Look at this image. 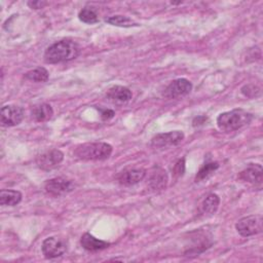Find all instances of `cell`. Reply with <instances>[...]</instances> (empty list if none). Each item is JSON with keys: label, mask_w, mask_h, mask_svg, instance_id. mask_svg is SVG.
Instances as JSON below:
<instances>
[{"label": "cell", "mask_w": 263, "mask_h": 263, "mask_svg": "<svg viewBox=\"0 0 263 263\" xmlns=\"http://www.w3.org/2000/svg\"><path fill=\"white\" fill-rule=\"evenodd\" d=\"M80 53L79 45L72 40H60L51 44L44 52L47 64H58L76 59Z\"/></svg>", "instance_id": "cell-1"}, {"label": "cell", "mask_w": 263, "mask_h": 263, "mask_svg": "<svg viewBox=\"0 0 263 263\" xmlns=\"http://www.w3.org/2000/svg\"><path fill=\"white\" fill-rule=\"evenodd\" d=\"M253 119V115L242 109H234L223 112L217 117V125L224 133L237 130L249 124Z\"/></svg>", "instance_id": "cell-2"}, {"label": "cell", "mask_w": 263, "mask_h": 263, "mask_svg": "<svg viewBox=\"0 0 263 263\" xmlns=\"http://www.w3.org/2000/svg\"><path fill=\"white\" fill-rule=\"evenodd\" d=\"M112 150V146L108 143H84L76 147L74 154L83 160H104L111 155Z\"/></svg>", "instance_id": "cell-3"}, {"label": "cell", "mask_w": 263, "mask_h": 263, "mask_svg": "<svg viewBox=\"0 0 263 263\" xmlns=\"http://www.w3.org/2000/svg\"><path fill=\"white\" fill-rule=\"evenodd\" d=\"M235 228L237 232L245 237L258 234L262 231V217L260 215H251L239 219Z\"/></svg>", "instance_id": "cell-4"}, {"label": "cell", "mask_w": 263, "mask_h": 263, "mask_svg": "<svg viewBox=\"0 0 263 263\" xmlns=\"http://www.w3.org/2000/svg\"><path fill=\"white\" fill-rule=\"evenodd\" d=\"M67 241L59 236H50L43 240L41 250L45 258L54 259L61 257L67 252Z\"/></svg>", "instance_id": "cell-5"}, {"label": "cell", "mask_w": 263, "mask_h": 263, "mask_svg": "<svg viewBox=\"0 0 263 263\" xmlns=\"http://www.w3.org/2000/svg\"><path fill=\"white\" fill-rule=\"evenodd\" d=\"M75 188L74 183L71 180L59 177L53 178L48 181H46L44 185L45 191L52 196H62L65 195L71 191H73Z\"/></svg>", "instance_id": "cell-6"}, {"label": "cell", "mask_w": 263, "mask_h": 263, "mask_svg": "<svg viewBox=\"0 0 263 263\" xmlns=\"http://www.w3.org/2000/svg\"><path fill=\"white\" fill-rule=\"evenodd\" d=\"M192 89V83L186 78L173 80L164 89L163 97L167 99H177L187 96Z\"/></svg>", "instance_id": "cell-7"}, {"label": "cell", "mask_w": 263, "mask_h": 263, "mask_svg": "<svg viewBox=\"0 0 263 263\" xmlns=\"http://www.w3.org/2000/svg\"><path fill=\"white\" fill-rule=\"evenodd\" d=\"M24 118V109L15 105H5L1 108V124L2 126H15L22 122Z\"/></svg>", "instance_id": "cell-8"}, {"label": "cell", "mask_w": 263, "mask_h": 263, "mask_svg": "<svg viewBox=\"0 0 263 263\" xmlns=\"http://www.w3.org/2000/svg\"><path fill=\"white\" fill-rule=\"evenodd\" d=\"M184 140V134L181 130L157 134L151 139V146L154 148H165L176 146Z\"/></svg>", "instance_id": "cell-9"}, {"label": "cell", "mask_w": 263, "mask_h": 263, "mask_svg": "<svg viewBox=\"0 0 263 263\" xmlns=\"http://www.w3.org/2000/svg\"><path fill=\"white\" fill-rule=\"evenodd\" d=\"M64 159V153L59 149H52L39 155L36 163L39 168L43 171H50L55 168Z\"/></svg>", "instance_id": "cell-10"}, {"label": "cell", "mask_w": 263, "mask_h": 263, "mask_svg": "<svg viewBox=\"0 0 263 263\" xmlns=\"http://www.w3.org/2000/svg\"><path fill=\"white\" fill-rule=\"evenodd\" d=\"M146 176L144 168H128L119 173L117 180L119 184L124 186H132L142 181Z\"/></svg>", "instance_id": "cell-11"}, {"label": "cell", "mask_w": 263, "mask_h": 263, "mask_svg": "<svg viewBox=\"0 0 263 263\" xmlns=\"http://www.w3.org/2000/svg\"><path fill=\"white\" fill-rule=\"evenodd\" d=\"M132 97L133 95L130 89L121 85L112 86L107 91V98L109 99V101L118 105H122L129 102L132 100Z\"/></svg>", "instance_id": "cell-12"}, {"label": "cell", "mask_w": 263, "mask_h": 263, "mask_svg": "<svg viewBox=\"0 0 263 263\" xmlns=\"http://www.w3.org/2000/svg\"><path fill=\"white\" fill-rule=\"evenodd\" d=\"M262 166L261 164L255 163V164H251L249 165L247 168H245L243 171H241L239 173V179L245 181V182H249L251 184H255V185H261L262 183Z\"/></svg>", "instance_id": "cell-13"}, {"label": "cell", "mask_w": 263, "mask_h": 263, "mask_svg": "<svg viewBox=\"0 0 263 263\" xmlns=\"http://www.w3.org/2000/svg\"><path fill=\"white\" fill-rule=\"evenodd\" d=\"M167 181L168 178L166 172L163 168L155 167L150 174L148 185L153 190H162L166 187Z\"/></svg>", "instance_id": "cell-14"}, {"label": "cell", "mask_w": 263, "mask_h": 263, "mask_svg": "<svg viewBox=\"0 0 263 263\" xmlns=\"http://www.w3.org/2000/svg\"><path fill=\"white\" fill-rule=\"evenodd\" d=\"M80 245L81 247L89 252H97V251H101L104 250L106 248H108L110 246L109 242L99 239L97 237H95L93 235H91L90 233H84L81 238H80Z\"/></svg>", "instance_id": "cell-15"}, {"label": "cell", "mask_w": 263, "mask_h": 263, "mask_svg": "<svg viewBox=\"0 0 263 263\" xmlns=\"http://www.w3.org/2000/svg\"><path fill=\"white\" fill-rule=\"evenodd\" d=\"M31 114H32V118L35 121L43 122V121H46V120H48L52 117L53 110H52L50 105L43 103V104L34 106V108L32 109Z\"/></svg>", "instance_id": "cell-16"}, {"label": "cell", "mask_w": 263, "mask_h": 263, "mask_svg": "<svg viewBox=\"0 0 263 263\" xmlns=\"http://www.w3.org/2000/svg\"><path fill=\"white\" fill-rule=\"evenodd\" d=\"M22 200V193L17 190L2 189L0 191V203L1 205L13 206L20 203Z\"/></svg>", "instance_id": "cell-17"}, {"label": "cell", "mask_w": 263, "mask_h": 263, "mask_svg": "<svg viewBox=\"0 0 263 263\" xmlns=\"http://www.w3.org/2000/svg\"><path fill=\"white\" fill-rule=\"evenodd\" d=\"M220 203V198L217 194H209L201 203V212L206 215H213L217 212Z\"/></svg>", "instance_id": "cell-18"}, {"label": "cell", "mask_w": 263, "mask_h": 263, "mask_svg": "<svg viewBox=\"0 0 263 263\" xmlns=\"http://www.w3.org/2000/svg\"><path fill=\"white\" fill-rule=\"evenodd\" d=\"M25 77L28 80L35 81V82H45L47 81L49 74L48 71L43 67H37L25 74Z\"/></svg>", "instance_id": "cell-19"}, {"label": "cell", "mask_w": 263, "mask_h": 263, "mask_svg": "<svg viewBox=\"0 0 263 263\" xmlns=\"http://www.w3.org/2000/svg\"><path fill=\"white\" fill-rule=\"evenodd\" d=\"M106 22L112 26L116 27H123V28H129L134 26H138V24L125 15H112L106 20Z\"/></svg>", "instance_id": "cell-20"}, {"label": "cell", "mask_w": 263, "mask_h": 263, "mask_svg": "<svg viewBox=\"0 0 263 263\" xmlns=\"http://www.w3.org/2000/svg\"><path fill=\"white\" fill-rule=\"evenodd\" d=\"M219 163L218 162H206L204 163L195 176V182H201L208 179L216 170H218Z\"/></svg>", "instance_id": "cell-21"}, {"label": "cell", "mask_w": 263, "mask_h": 263, "mask_svg": "<svg viewBox=\"0 0 263 263\" xmlns=\"http://www.w3.org/2000/svg\"><path fill=\"white\" fill-rule=\"evenodd\" d=\"M78 17L81 22L85 23V24H96L99 22V16L97 11L89 6H85L83 7L79 13H78Z\"/></svg>", "instance_id": "cell-22"}, {"label": "cell", "mask_w": 263, "mask_h": 263, "mask_svg": "<svg viewBox=\"0 0 263 263\" xmlns=\"http://www.w3.org/2000/svg\"><path fill=\"white\" fill-rule=\"evenodd\" d=\"M241 92L248 98H253L260 93V89L253 84H248V85H245L243 87H241Z\"/></svg>", "instance_id": "cell-23"}, {"label": "cell", "mask_w": 263, "mask_h": 263, "mask_svg": "<svg viewBox=\"0 0 263 263\" xmlns=\"http://www.w3.org/2000/svg\"><path fill=\"white\" fill-rule=\"evenodd\" d=\"M185 172V159H179L178 162L174 166V175L177 177H180L184 174Z\"/></svg>", "instance_id": "cell-24"}, {"label": "cell", "mask_w": 263, "mask_h": 263, "mask_svg": "<svg viewBox=\"0 0 263 263\" xmlns=\"http://www.w3.org/2000/svg\"><path fill=\"white\" fill-rule=\"evenodd\" d=\"M98 109V111L101 113V118L103 120H108V119H111L114 115H115V112L111 109H106V108H99V107H96Z\"/></svg>", "instance_id": "cell-25"}, {"label": "cell", "mask_w": 263, "mask_h": 263, "mask_svg": "<svg viewBox=\"0 0 263 263\" xmlns=\"http://www.w3.org/2000/svg\"><path fill=\"white\" fill-rule=\"evenodd\" d=\"M27 4L29 7L33 8V9H40V8H43L47 4V2H45V1H29Z\"/></svg>", "instance_id": "cell-26"}]
</instances>
